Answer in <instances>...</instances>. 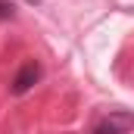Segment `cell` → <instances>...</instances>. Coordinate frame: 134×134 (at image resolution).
<instances>
[{
	"mask_svg": "<svg viewBox=\"0 0 134 134\" xmlns=\"http://www.w3.org/2000/svg\"><path fill=\"white\" fill-rule=\"evenodd\" d=\"M41 75H44V69H41V63H37V59H28V63H22V66H19V72L13 75V81H9V91H13L16 97L28 94L34 84L41 81Z\"/></svg>",
	"mask_w": 134,
	"mask_h": 134,
	"instance_id": "cell-1",
	"label": "cell"
},
{
	"mask_svg": "<svg viewBox=\"0 0 134 134\" xmlns=\"http://www.w3.org/2000/svg\"><path fill=\"white\" fill-rule=\"evenodd\" d=\"M28 3H41V0H28Z\"/></svg>",
	"mask_w": 134,
	"mask_h": 134,
	"instance_id": "cell-4",
	"label": "cell"
},
{
	"mask_svg": "<svg viewBox=\"0 0 134 134\" xmlns=\"http://www.w3.org/2000/svg\"><path fill=\"white\" fill-rule=\"evenodd\" d=\"M0 19H13V3L0 0Z\"/></svg>",
	"mask_w": 134,
	"mask_h": 134,
	"instance_id": "cell-3",
	"label": "cell"
},
{
	"mask_svg": "<svg viewBox=\"0 0 134 134\" xmlns=\"http://www.w3.org/2000/svg\"><path fill=\"white\" fill-rule=\"evenodd\" d=\"M134 128V115L131 112H109L100 122H94L91 134H128Z\"/></svg>",
	"mask_w": 134,
	"mask_h": 134,
	"instance_id": "cell-2",
	"label": "cell"
}]
</instances>
